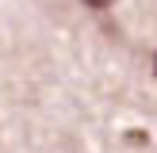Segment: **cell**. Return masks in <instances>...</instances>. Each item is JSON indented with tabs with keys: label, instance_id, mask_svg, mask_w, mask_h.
I'll list each match as a JSON object with an SVG mask.
<instances>
[{
	"label": "cell",
	"instance_id": "cell-2",
	"mask_svg": "<svg viewBox=\"0 0 157 153\" xmlns=\"http://www.w3.org/2000/svg\"><path fill=\"white\" fill-rule=\"evenodd\" d=\"M153 73H157V54H153Z\"/></svg>",
	"mask_w": 157,
	"mask_h": 153
},
{
	"label": "cell",
	"instance_id": "cell-1",
	"mask_svg": "<svg viewBox=\"0 0 157 153\" xmlns=\"http://www.w3.org/2000/svg\"><path fill=\"white\" fill-rule=\"evenodd\" d=\"M84 4H88V8H96V12H100V8H107L111 0H84Z\"/></svg>",
	"mask_w": 157,
	"mask_h": 153
}]
</instances>
